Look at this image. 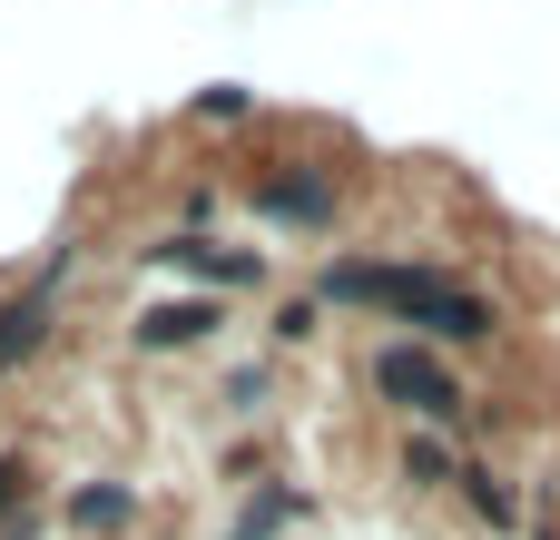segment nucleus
Listing matches in <instances>:
<instances>
[{"mask_svg": "<svg viewBox=\"0 0 560 540\" xmlns=\"http://www.w3.org/2000/svg\"><path fill=\"white\" fill-rule=\"evenodd\" d=\"M207 325H217V305H158V315H138V344L167 354V344H197Z\"/></svg>", "mask_w": 560, "mask_h": 540, "instance_id": "4", "label": "nucleus"}, {"mask_svg": "<svg viewBox=\"0 0 560 540\" xmlns=\"http://www.w3.org/2000/svg\"><path fill=\"white\" fill-rule=\"evenodd\" d=\"M404 472H413V482H463L453 443H433V433H423V443H404Z\"/></svg>", "mask_w": 560, "mask_h": 540, "instance_id": "7", "label": "nucleus"}, {"mask_svg": "<svg viewBox=\"0 0 560 540\" xmlns=\"http://www.w3.org/2000/svg\"><path fill=\"white\" fill-rule=\"evenodd\" d=\"M69 521H79V531H108V521H128V492H79Z\"/></svg>", "mask_w": 560, "mask_h": 540, "instance_id": "9", "label": "nucleus"}, {"mask_svg": "<svg viewBox=\"0 0 560 540\" xmlns=\"http://www.w3.org/2000/svg\"><path fill=\"white\" fill-rule=\"evenodd\" d=\"M374 394L404 403L413 423H453V413H463V374H453L443 354H423V344H384V354H374Z\"/></svg>", "mask_w": 560, "mask_h": 540, "instance_id": "2", "label": "nucleus"}, {"mask_svg": "<svg viewBox=\"0 0 560 540\" xmlns=\"http://www.w3.org/2000/svg\"><path fill=\"white\" fill-rule=\"evenodd\" d=\"M256 207H266V216H295V226H325V216H335V177H315V167L266 177V187H256Z\"/></svg>", "mask_w": 560, "mask_h": 540, "instance_id": "3", "label": "nucleus"}, {"mask_svg": "<svg viewBox=\"0 0 560 540\" xmlns=\"http://www.w3.org/2000/svg\"><path fill=\"white\" fill-rule=\"evenodd\" d=\"M463 502H472L492 531H512V521H522V492H512L502 472H463Z\"/></svg>", "mask_w": 560, "mask_h": 540, "instance_id": "6", "label": "nucleus"}, {"mask_svg": "<svg viewBox=\"0 0 560 540\" xmlns=\"http://www.w3.org/2000/svg\"><path fill=\"white\" fill-rule=\"evenodd\" d=\"M30 344H39V295H20V305L0 315V364H20Z\"/></svg>", "mask_w": 560, "mask_h": 540, "instance_id": "8", "label": "nucleus"}, {"mask_svg": "<svg viewBox=\"0 0 560 540\" xmlns=\"http://www.w3.org/2000/svg\"><path fill=\"white\" fill-rule=\"evenodd\" d=\"M158 256H167V266H197V275H217V285H246V275H256V256H217V246H197V236H167Z\"/></svg>", "mask_w": 560, "mask_h": 540, "instance_id": "5", "label": "nucleus"}, {"mask_svg": "<svg viewBox=\"0 0 560 540\" xmlns=\"http://www.w3.org/2000/svg\"><path fill=\"white\" fill-rule=\"evenodd\" d=\"M463 285L443 275V266H325V305H384V315H404V325H423L433 305H453Z\"/></svg>", "mask_w": 560, "mask_h": 540, "instance_id": "1", "label": "nucleus"}]
</instances>
